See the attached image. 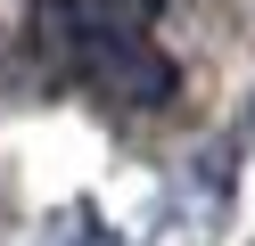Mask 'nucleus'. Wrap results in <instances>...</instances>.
<instances>
[{
	"label": "nucleus",
	"mask_w": 255,
	"mask_h": 246,
	"mask_svg": "<svg viewBox=\"0 0 255 246\" xmlns=\"http://www.w3.org/2000/svg\"><path fill=\"white\" fill-rule=\"evenodd\" d=\"M165 0H33V25H156Z\"/></svg>",
	"instance_id": "f257e3e1"
},
{
	"label": "nucleus",
	"mask_w": 255,
	"mask_h": 246,
	"mask_svg": "<svg viewBox=\"0 0 255 246\" xmlns=\"http://www.w3.org/2000/svg\"><path fill=\"white\" fill-rule=\"evenodd\" d=\"M0 74H8V33H0Z\"/></svg>",
	"instance_id": "f03ea898"
}]
</instances>
